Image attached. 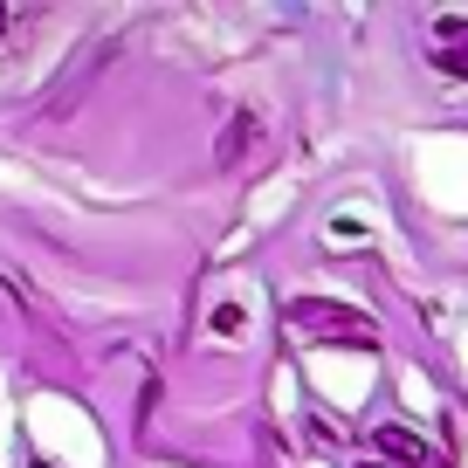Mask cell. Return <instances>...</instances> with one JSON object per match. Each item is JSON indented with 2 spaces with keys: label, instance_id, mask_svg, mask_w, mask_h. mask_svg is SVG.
<instances>
[{
  "label": "cell",
  "instance_id": "obj_1",
  "mask_svg": "<svg viewBox=\"0 0 468 468\" xmlns=\"http://www.w3.org/2000/svg\"><path fill=\"white\" fill-rule=\"evenodd\" d=\"M290 331L303 345H345V351H379V324L358 310L331 303V296H296L290 303Z\"/></svg>",
  "mask_w": 468,
  "mask_h": 468
},
{
  "label": "cell",
  "instance_id": "obj_2",
  "mask_svg": "<svg viewBox=\"0 0 468 468\" xmlns=\"http://www.w3.org/2000/svg\"><path fill=\"white\" fill-rule=\"evenodd\" d=\"M372 448H379L393 468H441V454L427 448L413 427H372Z\"/></svg>",
  "mask_w": 468,
  "mask_h": 468
},
{
  "label": "cell",
  "instance_id": "obj_3",
  "mask_svg": "<svg viewBox=\"0 0 468 468\" xmlns=\"http://www.w3.org/2000/svg\"><path fill=\"white\" fill-rule=\"evenodd\" d=\"M441 69H448V76H468V42H454L448 56H441Z\"/></svg>",
  "mask_w": 468,
  "mask_h": 468
},
{
  "label": "cell",
  "instance_id": "obj_4",
  "mask_svg": "<svg viewBox=\"0 0 468 468\" xmlns=\"http://www.w3.org/2000/svg\"><path fill=\"white\" fill-rule=\"evenodd\" d=\"M358 468H386V462H358Z\"/></svg>",
  "mask_w": 468,
  "mask_h": 468
}]
</instances>
